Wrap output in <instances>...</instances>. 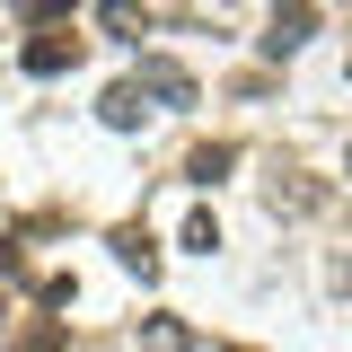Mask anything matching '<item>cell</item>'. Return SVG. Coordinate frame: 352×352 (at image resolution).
Wrapping results in <instances>:
<instances>
[{
	"mask_svg": "<svg viewBox=\"0 0 352 352\" xmlns=\"http://www.w3.org/2000/svg\"><path fill=\"white\" fill-rule=\"evenodd\" d=\"M132 88H150V97H168V106H194V71H176V62H159V53L141 62V80H132Z\"/></svg>",
	"mask_w": 352,
	"mask_h": 352,
	"instance_id": "obj_1",
	"label": "cell"
},
{
	"mask_svg": "<svg viewBox=\"0 0 352 352\" xmlns=\"http://www.w3.org/2000/svg\"><path fill=\"white\" fill-rule=\"evenodd\" d=\"M308 27H317V9H273V36H264V53H273V62H282V53H300Z\"/></svg>",
	"mask_w": 352,
	"mask_h": 352,
	"instance_id": "obj_2",
	"label": "cell"
},
{
	"mask_svg": "<svg viewBox=\"0 0 352 352\" xmlns=\"http://www.w3.org/2000/svg\"><path fill=\"white\" fill-rule=\"evenodd\" d=\"M71 62H80V36H36V44H27V71H36V80L71 71Z\"/></svg>",
	"mask_w": 352,
	"mask_h": 352,
	"instance_id": "obj_3",
	"label": "cell"
},
{
	"mask_svg": "<svg viewBox=\"0 0 352 352\" xmlns=\"http://www.w3.org/2000/svg\"><path fill=\"white\" fill-rule=\"evenodd\" d=\"M115 256H124L132 273H159V247H150V229H115Z\"/></svg>",
	"mask_w": 352,
	"mask_h": 352,
	"instance_id": "obj_4",
	"label": "cell"
},
{
	"mask_svg": "<svg viewBox=\"0 0 352 352\" xmlns=\"http://www.w3.org/2000/svg\"><path fill=\"white\" fill-rule=\"evenodd\" d=\"M106 124H115V132H132V124H141V88H106Z\"/></svg>",
	"mask_w": 352,
	"mask_h": 352,
	"instance_id": "obj_5",
	"label": "cell"
},
{
	"mask_svg": "<svg viewBox=\"0 0 352 352\" xmlns=\"http://www.w3.org/2000/svg\"><path fill=\"white\" fill-rule=\"evenodd\" d=\"M238 168V150H229V141H212V150H194V185H212V176H229Z\"/></svg>",
	"mask_w": 352,
	"mask_h": 352,
	"instance_id": "obj_6",
	"label": "cell"
},
{
	"mask_svg": "<svg viewBox=\"0 0 352 352\" xmlns=\"http://www.w3.org/2000/svg\"><path fill=\"white\" fill-rule=\"evenodd\" d=\"M185 247H194V256H212V247H220V220L194 212V220H185Z\"/></svg>",
	"mask_w": 352,
	"mask_h": 352,
	"instance_id": "obj_7",
	"label": "cell"
},
{
	"mask_svg": "<svg viewBox=\"0 0 352 352\" xmlns=\"http://www.w3.org/2000/svg\"><path fill=\"white\" fill-rule=\"evenodd\" d=\"M344 168H352V150H344Z\"/></svg>",
	"mask_w": 352,
	"mask_h": 352,
	"instance_id": "obj_8",
	"label": "cell"
}]
</instances>
